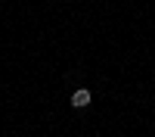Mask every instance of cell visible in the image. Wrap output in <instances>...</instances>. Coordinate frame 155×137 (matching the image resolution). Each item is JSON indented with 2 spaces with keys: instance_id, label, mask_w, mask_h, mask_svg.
I'll list each match as a JSON object with an SVG mask.
<instances>
[{
  "instance_id": "cell-1",
  "label": "cell",
  "mask_w": 155,
  "mask_h": 137,
  "mask_svg": "<svg viewBox=\"0 0 155 137\" xmlns=\"http://www.w3.org/2000/svg\"><path fill=\"white\" fill-rule=\"evenodd\" d=\"M71 106H74V109L90 106V91H87V87H78V91L71 94Z\"/></svg>"
}]
</instances>
